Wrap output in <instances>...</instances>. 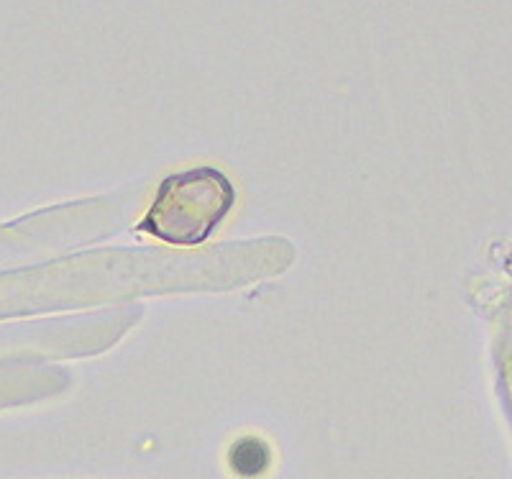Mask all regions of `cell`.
<instances>
[{"mask_svg": "<svg viewBox=\"0 0 512 479\" xmlns=\"http://www.w3.org/2000/svg\"><path fill=\"white\" fill-rule=\"evenodd\" d=\"M236 190L223 172L198 167L169 175L159 185L141 228L167 244H200L233 208Z\"/></svg>", "mask_w": 512, "mask_h": 479, "instance_id": "6da1fadb", "label": "cell"}, {"mask_svg": "<svg viewBox=\"0 0 512 479\" xmlns=\"http://www.w3.org/2000/svg\"><path fill=\"white\" fill-rule=\"evenodd\" d=\"M231 467L241 477H256L269 467V449L259 439H241L231 449Z\"/></svg>", "mask_w": 512, "mask_h": 479, "instance_id": "7a4b0ae2", "label": "cell"}]
</instances>
